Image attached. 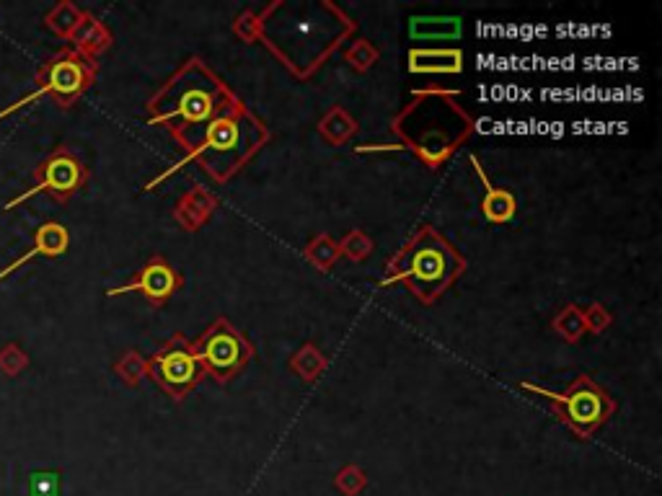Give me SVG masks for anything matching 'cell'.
I'll use <instances>...</instances> for the list:
<instances>
[{
	"label": "cell",
	"mask_w": 662,
	"mask_h": 496,
	"mask_svg": "<svg viewBox=\"0 0 662 496\" xmlns=\"http://www.w3.org/2000/svg\"><path fill=\"white\" fill-rule=\"evenodd\" d=\"M83 13L78 11V8L73 6V3H60V6L52 8L50 13H47V19H44V24H47V29L55 31V34H60V37H73L75 26L81 24Z\"/></svg>",
	"instance_id": "cell-13"
},
{
	"label": "cell",
	"mask_w": 662,
	"mask_h": 496,
	"mask_svg": "<svg viewBox=\"0 0 662 496\" xmlns=\"http://www.w3.org/2000/svg\"><path fill=\"white\" fill-rule=\"evenodd\" d=\"M471 163H474L476 174L481 176V181H484V186H487V202H484V212H487V217L492 220V223H502V220H507V217L513 215V210H515L513 197L505 192H494V186H489L487 176H484V171L479 168L476 158H471Z\"/></svg>",
	"instance_id": "cell-12"
},
{
	"label": "cell",
	"mask_w": 662,
	"mask_h": 496,
	"mask_svg": "<svg viewBox=\"0 0 662 496\" xmlns=\"http://www.w3.org/2000/svg\"><path fill=\"white\" fill-rule=\"evenodd\" d=\"M450 251L445 246L435 243H419L417 251L412 254L409 261V269L399 274V277H409L412 285H417L419 290H435L448 282L450 277Z\"/></svg>",
	"instance_id": "cell-4"
},
{
	"label": "cell",
	"mask_w": 662,
	"mask_h": 496,
	"mask_svg": "<svg viewBox=\"0 0 662 496\" xmlns=\"http://www.w3.org/2000/svg\"><path fill=\"white\" fill-rule=\"evenodd\" d=\"M32 496H57L60 494V476L57 473H34Z\"/></svg>",
	"instance_id": "cell-17"
},
{
	"label": "cell",
	"mask_w": 662,
	"mask_h": 496,
	"mask_svg": "<svg viewBox=\"0 0 662 496\" xmlns=\"http://www.w3.org/2000/svg\"><path fill=\"white\" fill-rule=\"evenodd\" d=\"M86 181V168L83 163L75 158L70 150L57 148L50 158H44L42 163L34 171V186H29L24 194H19L16 199L6 202L3 210H13V207H19L21 202H26L34 194H50L52 199L57 202H65L68 197H73L78 189Z\"/></svg>",
	"instance_id": "cell-2"
},
{
	"label": "cell",
	"mask_w": 662,
	"mask_h": 496,
	"mask_svg": "<svg viewBox=\"0 0 662 496\" xmlns=\"http://www.w3.org/2000/svg\"><path fill=\"white\" fill-rule=\"evenodd\" d=\"M525 388H531V391L541 393V396L546 398H554V401H559L567 409V416L572 419V424L580 429H590L595 422H598L600 411H603V403H600L598 393L595 391H575L572 396H559V393H551V391H538V388H533V385H525Z\"/></svg>",
	"instance_id": "cell-9"
},
{
	"label": "cell",
	"mask_w": 662,
	"mask_h": 496,
	"mask_svg": "<svg viewBox=\"0 0 662 496\" xmlns=\"http://www.w3.org/2000/svg\"><path fill=\"white\" fill-rule=\"evenodd\" d=\"M215 91L213 83H205L200 78H187V83H182V91L176 96V104L171 112H166L163 119H184L187 127H192L189 132V145H197L205 140L207 122L213 119L215 114Z\"/></svg>",
	"instance_id": "cell-3"
},
{
	"label": "cell",
	"mask_w": 662,
	"mask_h": 496,
	"mask_svg": "<svg viewBox=\"0 0 662 496\" xmlns=\"http://www.w3.org/2000/svg\"><path fill=\"white\" fill-rule=\"evenodd\" d=\"M26 365H29V357H26L24 349H21L16 341H11V344L0 349V370H3V375L16 378Z\"/></svg>",
	"instance_id": "cell-15"
},
{
	"label": "cell",
	"mask_w": 662,
	"mask_h": 496,
	"mask_svg": "<svg viewBox=\"0 0 662 496\" xmlns=\"http://www.w3.org/2000/svg\"><path fill=\"white\" fill-rule=\"evenodd\" d=\"M241 140H244V130H241V122L233 117H220L215 122H210L205 132V161H210L213 166H223L225 161L233 163L241 155Z\"/></svg>",
	"instance_id": "cell-5"
},
{
	"label": "cell",
	"mask_w": 662,
	"mask_h": 496,
	"mask_svg": "<svg viewBox=\"0 0 662 496\" xmlns=\"http://www.w3.org/2000/svg\"><path fill=\"white\" fill-rule=\"evenodd\" d=\"M412 70L430 73V70H461L458 52H412Z\"/></svg>",
	"instance_id": "cell-14"
},
{
	"label": "cell",
	"mask_w": 662,
	"mask_h": 496,
	"mask_svg": "<svg viewBox=\"0 0 662 496\" xmlns=\"http://www.w3.org/2000/svg\"><path fill=\"white\" fill-rule=\"evenodd\" d=\"M153 375L161 380L169 391L182 393L184 388L197 380L200 375V360L192 352H166L153 362Z\"/></svg>",
	"instance_id": "cell-6"
},
{
	"label": "cell",
	"mask_w": 662,
	"mask_h": 496,
	"mask_svg": "<svg viewBox=\"0 0 662 496\" xmlns=\"http://www.w3.org/2000/svg\"><path fill=\"white\" fill-rule=\"evenodd\" d=\"M174 287H176V277H174V272H171L169 264H163V261H153V264H148V267L140 272V277L135 279V282H130V285H125V287H119V290H112L109 295L140 290V292H145L150 300H163V298H169L171 292H174Z\"/></svg>",
	"instance_id": "cell-10"
},
{
	"label": "cell",
	"mask_w": 662,
	"mask_h": 496,
	"mask_svg": "<svg viewBox=\"0 0 662 496\" xmlns=\"http://www.w3.org/2000/svg\"><path fill=\"white\" fill-rule=\"evenodd\" d=\"M244 354L246 349L244 344H241V339H238L231 329H220L213 331V336L207 339L202 357L207 360L210 370L218 372V375H228V372H233L241 365Z\"/></svg>",
	"instance_id": "cell-8"
},
{
	"label": "cell",
	"mask_w": 662,
	"mask_h": 496,
	"mask_svg": "<svg viewBox=\"0 0 662 496\" xmlns=\"http://www.w3.org/2000/svg\"><path fill=\"white\" fill-rule=\"evenodd\" d=\"M68 243H70V236H68V228H65V225H60V223L39 225L37 233H34L32 248H29L24 256H19L16 261H11L6 269H0V279H6L8 274H13L16 269L24 267L26 261H32L34 256H47V259H55V256L65 254V251H68Z\"/></svg>",
	"instance_id": "cell-7"
},
{
	"label": "cell",
	"mask_w": 662,
	"mask_h": 496,
	"mask_svg": "<svg viewBox=\"0 0 662 496\" xmlns=\"http://www.w3.org/2000/svg\"><path fill=\"white\" fill-rule=\"evenodd\" d=\"M417 26H427V31H417V37H456L461 31L458 19H414ZM414 37V34H412Z\"/></svg>",
	"instance_id": "cell-16"
},
{
	"label": "cell",
	"mask_w": 662,
	"mask_h": 496,
	"mask_svg": "<svg viewBox=\"0 0 662 496\" xmlns=\"http://www.w3.org/2000/svg\"><path fill=\"white\" fill-rule=\"evenodd\" d=\"M70 39L78 44V50H75V52H81L83 57L96 55V52H101L109 44L107 31L101 29L99 21L91 19V16H83L81 24L75 26L73 37H70Z\"/></svg>",
	"instance_id": "cell-11"
},
{
	"label": "cell",
	"mask_w": 662,
	"mask_h": 496,
	"mask_svg": "<svg viewBox=\"0 0 662 496\" xmlns=\"http://www.w3.org/2000/svg\"><path fill=\"white\" fill-rule=\"evenodd\" d=\"M96 65L88 57H83L81 52L75 50H63L57 52L55 57L44 62L42 68L37 70V88L32 93H26L24 99H19L16 104L6 106L0 112V119H6L8 114L19 112L24 106L34 104L39 99H52L60 109H68L75 104V99L86 91L91 83H94Z\"/></svg>",
	"instance_id": "cell-1"
}]
</instances>
